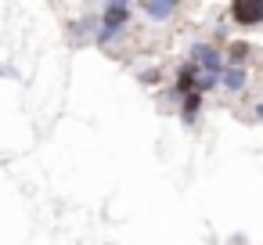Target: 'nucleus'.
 Listing matches in <instances>:
<instances>
[{"instance_id":"f257e3e1","label":"nucleus","mask_w":263,"mask_h":245,"mask_svg":"<svg viewBox=\"0 0 263 245\" xmlns=\"http://www.w3.org/2000/svg\"><path fill=\"white\" fill-rule=\"evenodd\" d=\"M231 15L241 26H256V22H263V0H234Z\"/></svg>"},{"instance_id":"f03ea898","label":"nucleus","mask_w":263,"mask_h":245,"mask_svg":"<svg viewBox=\"0 0 263 245\" xmlns=\"http://www.w3.org/2000/svg\"><path fill=\"white\" fill-rule=\"evenodd\" d=\"M148 15H152V18L173 15V0H148Z\"/></svg>"},{"instance_id":"7ed1b4c3","label":"nucleus","mask_w":263,"mask_h":245,"mask_svg":"<svg viewBox=\"0 0 263 245\" xmlns=\"http://www.w3.org/2000/svg\"><path fill=\"white\" fill-rule=\"evenodd\" d=\"M195 62L205 65V69H216V54H213V47H195Z\"/></svg>"},{"instance_id":"20e7f679","label":"nucleus","mask_w":263,"mask_h":245,"mask_svg":"<svg viewBox=\"0 0 263 245\" xmlns=\"http://www.w3.org/2000/svg\"><path fill=\"white\" fill-rule=\"evenodd\" d=\"M126 18V0H112L108 4V22H123Z\"/></svg>"},{"instance_id":"39448f33","label":"nucleus","mask_w":263,"mask_h":245,"mask_svg":"<svg viewBox=\"0 0 263 245\" xmlns=\"http://www.w3.org/2000/svg\"><path fill=\"white\" fill-rule=\"evenodd\" d=\"M223 83H227V90H238V87L245 83V76H241V69H227V72H223Z\"/></svg>"}]
</instances>
